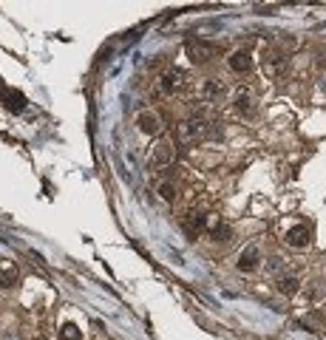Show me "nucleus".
<instances>
[{
  "label": "nucleus",
  "mask_w": 326,
  "mask_h": 340,
  "mask_svg": "<svg viewBox=\"0 0 326 340\" xmlns=\"http://www.w3.org/2000/svg\"><path fill=\"white\" fill-rule=\"evenodd\" d=\"M227 62H230V68H233L235 74H247V71H252V54L250 51H233V54L227 57Z\"/></svg>",
  "instance_id": "6e6552de"
},
{
  "label": "nucleus",
  "mask_w": 326,
  "mask_h": 340,
  "mask_svg": "<svg viewBox=\"0 0 326 340\" xmlns=\"http://www.w3.org/2000/svg\"><path fill=\"white\" fill-rule=\"evenodd\" d=\"M301 326L309 329V332H320V329H323V315H320V312H309V315L301 317Z\"/></svg>",
  "instance_id": "dca6fc26"
},
{
  "label": "nucleus",
  "mask_w": 326,
  "mask_h": 340,
  "mask_svg": "<svg viewBox=\"0 0 326 340\" xmlns=\"http://www.w3.org/2000/svg\"><path fill=\"white\" fill-rule=\"evenodd\" d=\"M159 196H162L165 201H176V187H173L170 182H162V184H159Z\"/></svg>",
  "instance_id": "6ab92c4d"
},
{
  "label": "nucleus",
  "mask_w": 326,
  "mask_h": 340,
  "mask_svg": "<svg viewBox=\"0 0 326 340\" xmlns=\"http://www.w3.org/2000/svg\"><path fill=\"white\" fill-rule=\"evenodd\" d=\"M270 269H281V258H278V255H275V258H270Z\"/></svg>",
  "instance_id": "aec40b11"
},
{
  "label": "nucleus",
  "mask_w": 326,
  "mask_h": 340,
  "mask_svg": "<svg viewBox=\"0 0 326 340\" xmlns=\"http://www.w3.org/2000/svg\"><path fill=\"white\" fill-rule=\"evenodd\" d=\"M284 66H287V57H281V54H270L264 60V71L270 74V77H278V74L284 71Z\"/></svg>",
  "instance_id": "4468645a"
},
{
  "label": "nucleus",
  "mask_w": 326,
  "mask_h": 340,
  "mask_svg": "<svg viewBox=\"0 0 326 340\" xmlns=\"http://www.w3.org/2000/svg\"><path fill=\"white\" fill-rule=\"evenodd\" d=\"M287 244L289 247H295V249H301V247H309V241H312V230H309L307 224H295L292 230H287Z\"/></svg>",
  "instance_id": "423d86ee"
},
{
  "label": "nucleus",
  "mask_w": 326,
  "mask_h": 340,
  "mask_svg": "<svg viewBox=\"0 0 326 340\" xmlns=\"http://www.w3.org/2000/svg\"><path fill=\"white\" fill-rule=\"evenodd\" d=\"M60 340H82V329L77 323H62L60 326Z\"/></svg>",
  "instance_id": "a211bd4d"
},
{
  "label": "nucleus",
  "mask_w": 326,
  "mask_h": 340,
  "mask_svg": "<svg viewBox=\"0 0 326 340\" xmlns=\"http://www.w3.org/2000/svg\"><path fill=\"white\" fill-rule=\"evenodd\" d=\"M176 136L179 142H199L204 136H210V122L204 116H190V119L176 125Z\"/></svg>",
  "instance_id": "f257e3e1"
},
{
  "label": "nucleus",
  "mask_w": 326,
  "mask_h": 340,
  "mask_svg": "<svg viewBox=\"0 0 326 340\" xmlns=\"http://www.w3.org/2000/svg\"><path fill=\"white\" fill-rule=\"evenodd\" d=\"M182 230H185L187 238H199L207 230V216H202V213H187L185 219H182Z\"/></svg>",
  "instance_id": "20e7f679"
},
{
  "label": "nucleus",
  "mask_w": 326,
  "mask_h": 340,
  "mask_svg": "<svg viewBox=\"0 0 326 340\" xmlns=\"http://www.w3.org/2000/svg\"><path fill=\"white\" fill-rule=\"evenodd\" d=\"M185 85H187V77H185V71H182V68H167V71L159 77L162 94H179Z\"/></svg>",
  "instance_id": "7ed1b4c3"
},
{
  "label": "nucleus",
  "mask_w": 326,
  "mask_h": 340,
  "mask_svg": "<svg viewBox=\"0 0 326 340\" xmlns=\"http://www.w3.org/2000/svg\"><path fill=\"white\" fill-rule=\"evenodd\" d=\"M136 128H139V134H145V136H156L162 131V122L154 111H142V114L136 116Z\"/></svg>",
  "instance_id": "39448f33"
},
{
  "label": "nucleus",
  "mask_w": 326,
  "mask_h": 340,
  "mask_svg": "<svg viewBox=\"0 0 326 340\" xmlns=\"http://www.w3.org/2000/svg\"><path fill=\"white\" fill-rule=\"evenodd\" d=\"M219 94H222V82H215V79H202L196 88V97L202 99V102H213Z\"/></svg>",
  "instance_id": "1a4fd4ad"
},
{
  "label": "nucleus",
  "mask_w": 326,
  "mask_h": 340,
  "mask_svg": "<svg viewBox=\"0 0 326 340\" xmlns=\"http://www.w3.org/2000/svg\"><path fill=\"white\" fill-rule=\"evenodd\" d=\"M210 236H213V241H230V238H233V230H230V224L219 221V224L210 227Z\"/></svg>",
  "instance_id": "f3484780"
},
{
  "label": "nucleus",
  "mask_w": 326,
  "mask_h": 340,
  "mask_svg": "<svg viewBox=\"0 0 326 340\" xmlns=\"http://www.w3.org/2000/svg\"><path fill=\"white\" fill-rule=\"evenodd\" d=\"M173 156H176V145H173V139H162L159 145L154 147V159L159 164H170Z\"/></svg>",
  "instance_id": "9b49d317"
},
{
  "label": "nucleus",
  "mask_w": 326,
  "mask_h": 340,
  "mask_svg": "<svg viewBox=\"0 0 326 340\" xmlns=\"http://www.w3.org/2000/svg\"><path fill=\"white\" fill-rule=\"evenodd\" d=\"M233 105H235V111H238V114H244V116L255 114V97H252L250 88H238V91L233 94Z\"/></svg>",
  "instance_id": "0eeeda50"
},
{
  "label": "nucleus",
  "mask_w": 326,
  "mask_h": 340,
  "mask_svg": "<svg viewBox=\"0 0 326 340\" xmlns=\"http://www.w3.org/2000/svg\"><path fill=\"white\" fill-rule=\"evenodd\" d=\"M185 54H187L190 62L204 66V62H210L215 54H219V49H215L213 42H204V40H187L185 42Z\"/></svg>",
  "instance_id": "f03ea898"
},
{
  "label": "nucleus",
  "mask_w": 326,
  "mask_h": 340,
  "mask_svg": "<svg viewBox=\"0 0 326 340\" xmlns=\"http://www.w3.org/2000/svg\"><path fill=\"white\" fill-rule=\"evenodd\" d=\"M17 267L14 264H6V267H0V289H12V286H17Z\"/></svg>",
  "instance_id": "f8f14e48"
},
{
  "label": "nucleus",
  "mask_w": 326,
  "mask_h": 340,
  "mask_svg": "<svg viewBox=\"0 0 326 340\" xmlns=\"http://www.w3.org/2000/svg\"><path fill=\"white\" fill-rule=\"evenodd\" d=\"M298 289H301V281H298L295 275H284V278H278V292H281V295H295Z\"/></svg>",
  "instance_id": "2eb2a0df"
},
{
  "label": "nucleus",
  "mask_w": 326,
  "mask_h": 340,
  "mask_svg": "<svg viewBox=\"0 0 326 340\" xmlns=\"http://www.w3.org/2000/svg\"><path fill=\"white\" fill-rule=\"evenodd\" d=\"M258 261H261L258 247H247L244 252L238 255V269H241V272H252V269L258 267Z\"/></svg>",
  "instance_id": "9d476101"
},
{
  "label": "nucleus",
  "mask_w": 326,
  "mask_h": 340,
  "mask_svg": "<svg viewBox=\"0 0 326 340\" xmlns=\"http://www.w3.org/2000/svg\"><path fill=\"white\" fill-rule=\"evenodd\" d=\"M3 99H6V108L12 111V114L26 111V94L23 91H6V94H3Z\"/></svg>",
  "instance_id": "ddd939ff"
}]
</instances>
